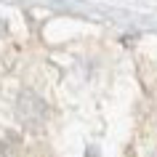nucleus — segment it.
<instances>
[{
	"label": "nucleus",
	"instance_id": "obj_1",
	"mask_svg": "<svg viewBox=\"0 0 157 157\" xmlns=\"http://www.w3.org/2000/svg\"><path fill=\"white\" fill-rule=\"evenodd\" d=\"M0 32H3V21H0Z\"/></svg>",
	"mask_w": 157,
	"mask_h": 157
}]
</instances>
